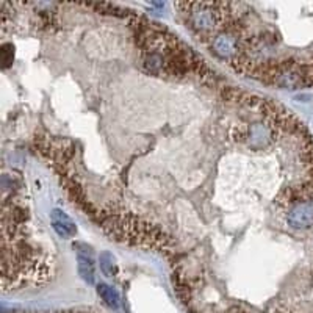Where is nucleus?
Segmentation results:
<instances>
[{"mask_svg": "<svg viewBox=\"0 0 313 313\" xmlns=\"http://www.w3.org/2000/svg\"><path fill=\"white\" fill-rule=\"evenodd\" d=\"M101 268L105 276H108V277L114 276V260L108 252H104L101 255Z\"/></svg>", "mask_w": 313, "mask_h": 313, "instance_id": "39448f33", "label": "nucleus"}, {"mask_svg": "<svg viewBox=\"0 0 313 313\" xmlns=\"http://www.w3.org/2000/svg\"><path fill=\"white\" fill-rule=\"evenodd\" d=\"M14 47L13 44H3L2 46V63H3V69H6L8 66H11L13 63V57H14Z\"/></svg>", "mask_w": 313, "mask_h": 313, "instance_id": "423d86ee", "label": "nucleus"}, {"mask_svg": "<svg viewBox=\"0 0 313 313\" xmlns=\"http://www.w3.org/2000/svg\"><path fill=\"white\" fill-rule=\"evenodd\" d=\"M52 227L57 234L63 238H72L77 234V227L74 224V221L70 219L68 214H65L60 210H53L52 214Z\"/></svg>", "mask_w": 313, "mask_h": 313, "instance_id": "f03ea898", "label": "nucleus"}, {"mask_svg": "<svg viewBox=\"0 0 313 313\" xmlns=\"http://www.w3.org/2000/svg\"><path fill=\"white\" fill-rule=\"evenodd\" d=\"M77 260H78V273H80V276H82V279L86 280L88 283H94V260H93V257L78 250Z\"/></svg>", "mask_w": 313, "mask_h": 313, "instance_id": "7ed1b4c3", "label": "nucleus"}, {"mask_svg": "<svg viewBox=\"0 0 313 313\" xmlns=\"http://www.w3.org/2000/svg\"><path fill=\"white\" fill-rule=\"evenodd\" d=\"M97 293H99V296L102 298V301L106 304V306L111 309H118L119 296H118V293H116V290H113L111 287H108V285H105V283H101L99 287H97Z\"/></svg>", "mask_w": 313, "mask_h": 313, "instance_id": "20e7f679", "label": "nucleus"}, {"mask_svg": "<svg viewBox=\"0 0 313 313\" xmlns=\"http://www.w3.org/2000/svg\"><path fill=\"white\" fill-rule=\"evenodd\" d=\"M133 38L139 49L141 65L150 75L211 78V70L193 49H190L160 24L133 14L130 21Z\"/></svg>", "mask_w": 313, "mask_h": 313, "instance_id": "f257e3e1", "label": "nucleus"}, {"mask_svg": "<svg viewBox=\"0 0 313 313\" xmlns=\"http://www.w3.org/2000/svg\"><path fill=\"white\" fill-rule=\"evenodd\" d=\"M85 313H86V312H85Z\"/></svg>", "mask_w": 313, "mask_h": 313, "instance_id": "0eeeda50", "label": "nucleus"}]
</instances>
